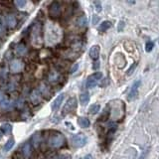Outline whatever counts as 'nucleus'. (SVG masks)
<instances>
[{
  "mask_svg": "<svg viewBox=\"0 0 159 159\" xmlns=\"http://www.w3.org/2000/svg\"><path fill=\"white\" fill-rule=\"evenodd\" d=\"M6 29H5V22L2 18H0V37L5 35Z\"/></svg>",
  "mask_w": 159,
  "mask_h": 159,
  "instance_id": "nucleus-23",
  "label": "nucleus"
},
{
  "mask_svg": "<svg viewBox=\"0 0 159 159\" xmlns=\"http://www.w3.org/2000/svg\"><path fill=\"white\" fill-rule=\"evenodd\" d=\"M33 141H34V146H37L41 141V138H40V134L39 133H35L34 135H33Z\"/></svg>",
  "mask_w": 159,
  "mask_h": 159,
  "instance_id": "nucleus-27",
  "label": "nucleus"
},
{
  "mask_svg": "<svg viewBox=\"0 0 159 159\" xmlns=\"http://www.w3.org/2000/svg\"><path fill=\"white\" fill-rule=\"evenodd\" d=\"M99 111H100V106H99V104H93V106L90 107L89 112H90L91 114H98Z\"/></svg>",
  "mask_w": 159,
  "mask_h": 159,
  "instance_id": "nucleus-22",
  "label": "nucleus"
},
{
  "mask_svg": "<svg viewBox=\"0 0 159 159\" xmlns=\"http://www.w3.org/2000/svg\"><path fill=\"white\" fill-rule=\"evenodd\" d=\"M14 4L18 8H23L27 4V1H25V0H18V1H14Z\"/></svg>",
  "mask_w": 159,
  "mask_h": 159,
  "instance_id": "nucleus-26",
  "label": "nucleus"
},
{
  "mask_svg": "<svg viewBox=\"0 0 159 159\" xmlns=\"http://www.w3.org/2000/svg\"><path fill=\"white\" fill-rule=\"evenodd\" d=\"M2 131L3 133H10L12 131V125L9 123H5L2 125Z\"/></svg>",
  "mask_w": 159,
  "mask_h": 159,
  "instance_id": "nucleus-24",
  "label": "nucleus"
},
{
  "mask_svg": "<svg viewBox=\"0 0 159 159\" xmlns=\"http://www.w3.org/2000/svg\"><path fill=\"white\" fill-rule=\"evenodd\" d=\"M0 107H1V108H3V110H12L14 107V103L12 102V100L5 99L1 104H0Z\"/></svg>",
  "mask_w": 159,
  "mask_h": 159,
  "instance_id": "nucleus-14",
  "label": "nucleus"
},
{
  "mask_svg": "<svg viewBox=\"0 0 159 159\" xmlns=\"http://www.w3.org/2000/svg\"><path fill=\"white\" fill-rule=\"evenodd\" d=\"M83 159H93V156L91 155V154H87V156H85Z\"/></svg>",
  "mask_w": 159,
  "mask_h": 159,
  "instance_id": "nucleus-36",
  "label": "nucleus"
},
{
  "mask_svg": "<svg viewBox=\"0 0 159 159\" xmlns=\"http://www.w3.org/2000/svg\"><path fill=\"white\" fill-rule=\"evenodd\" d=\"M2 135H3V131H2V129H0V138L2 137Z\"/></svg>",
  "mask_w": 159,
  "mask_h": 159,
  "instance_id": "nucleus-37",
  "label": "nucleus"
},
{
  "mask_svg": "<svg viewBox=\"0 0 159 159\" xmlns=\"http://www.w3.org/2000/svg\"><path fill=\"white\" fill-rule=\"evenodd\" d=\"M14 144H15L14 139L13 138H10L5 143V145H4V151H9V150H11L12 147L14 146Z\"/></svg>",
  "mask_w": 159,
  "mask_h": 159,
  "instance_id": "nucleus-20",
  "label": "nucleus"
},
{
  "mask_svg": "<svg viewBox=\"0 0 159 159\" xmlns=\"http://www.w3.org/2000/svg\"><path fill=\"white\" fill-rule=\"evenodd\" d=\"M61 4L57 1L52 2V4L50 5V9H49V13L52 17H59L61 15Z\"/></svg>",
  "mask_w": 159,
  "mask_h": 159,
  "instance_id": "nucleus-6",
  "label": "nucleus"
},
{
  "mask_svg": "<svg viewBox=\"0 0 159 159\" xmlns=\"http://www.w3.org/2000/svg\"><path fill=\"white\" fill-rule=\"evenodd\" d=\"M59 74H58L57 72H53L50 74V76H49V81L51 82V83H57L58 81H59Z\"/></svg>",
  "mask_w": 159,
  "mask_h": 159,
  "instance_id": "nucleus-21",
  "label": "nucleus"
},
{
  "mask_svg": "<svg viewBox=\"0 0 159 159\" xmlns=\"http://www.w3.org/2000/svg\"><path fill=\"white\" fill-rule=\"evenodd\" d=\"M78 123L81 127L83 128H87L90 126V120L87 118H79L78 119Z\"/></svg>",
  "mask_w": 159,
  "mask_h": 159,
  "instance_id": "nucleus-16",
  "label": "nucleus"
},
{
  "mask_svg": "<svg viewBox=\"0 0 159 159\" xmlns=\"http://www.w3.org/2000/svg\"><path fill=\"white\" fill-rule=\"evenodd\" d=\"M4 22H5V25H7L10 29H13L17 25V20H16L15 16L12 14L6 15L5 19H4Z\"/></svg>",
  "mask_w": 159,
  "mask_h": 159,
  "instance_id": "nucleus-8",
  "label": "nucleus"
},
{
  "mask_svg": "<svg viewBox=\"0 0 159 159\" xmlns=\"http://www.w3.org/2000/svg\"><path fill=\"white\" fill-rule=\"evenodd\" d=\"M65 99V95L64 94H61L59 95L58 97L54 99V102L52 103V110L53 111H57L58 108H59L61 107V104L63 103V100H64Z\"/></svg>",
  "mask_w": 159,
  "mask_h": 159,
  "instance_id": "nucleus-10",
  "label": "nucleus"
},
{
  "mask_svg": "<svg viewBox=\"0 0 159 159\" xmlns=\"http://www.w3.org/2000/svg\"><path fill=\"white\" fill-rule=\"evenodd\" d=\"M87 17L85 15L80 16V17L77 19V25L81 28L87 26Z\"/></svg>",
  "mask_w": 159,
  "mask_h": 159,
  "instance_id": "nucleus-17",
  "label": "nucleus"
},
{
  "mask_svg": "<svg viewBox=\"0 0 159 159\" xmlns=\"http://www.w3.org/2000/svg\"><path fill=\"white\" fill-rule=\"evenodd\" d=\"M135 67H136V64H134V65H133V67H131V68L128 70V72H127V75H130V74H131V73L133 72V71H134Z\"/></svg>",
  "mask_w": 159,
  "mask_h": 159,
  "instance_id": "nucleus-33",
  "label": "nucleus"
},
{
  "mask_svg": "<svg viewBox=\"0 0 159 159\" xmlns=\"http://www.w3.org/2000/svg\"><path fill=\"white\" fill-rule=\"evenodd\" d=\"M22 152H23V155L25 158H28L29 156L31 155V153H32V146L30 143H25L23 145V147H22Z\"/></svg>",
  "mask_w": 159,
  "mask_h": 159,
  "instance_id": "nucleus-13",
  "label": "nucleus"
},
{
  "mask_svg": "<svg viewBox=\"0 0 159 159\" xmlns=\"http://www.w3.org/2000/svg\"><path fill=\"white\" fill-rule=\"evenodd\" d=\"M123 27H124V22H122V21H120V22H119V25H118V31H119V32L122 31Z\"/></svg>",
  "mask_w": 159,
  "mask_h": 159,
  "instance_id": "nucleus-32",
  "label": "nucleus"
},
{
  "mask_svg": "<svg viewBox=\"0 0 159 159\" xmlns=\"http://www.w3.org/2000/svg\"><path fill=\"white\" fill-rule=\"evenodd\" d=\"M65 142H66L65 136L60 132H56V133H54V134H52L51 136L49 137L48 144H49L50 147L60 148L65 144Z\"/></svg>",
  "mask_w": 159,
  "mask_h": 159,
  "instance_id": "nucleus-1",
  "label": "nucleus"
},
{
  "mask_svg": "<svg viewBox=\"0 0 159 159\" xmlns=\"http://www.w3.org/2000/svg\"><path fill=\"white\" fill-rule=\"evenodd\" d=\"M128 3H129V4H134L135 2H134V1H128Z\"/></svg>",
  "mask_w": 159,
  "mask_h": 159,
  "instance_id": "nucleus-38",
  "label": "nucleus"
},
{
  "mask_svg": "<svg viewBox=\"0 0 159 159\" xmlns=\"http://www.w3.org/2000/svg\"><path fill=\"white\" fill-rule=\"evenodd\" d=\"M111 27V22H110V21H103L99 26V31L104 32V31L108 30Z\"/></svg>",
  "mask_w": 159,
  "mask_h": 159,
  "instance_id": "nucleus-19",
  "label": "nucleus"
},
{
  "mask_svg": "<svg viewBox=\"0 0 159 159\" xmlns=\"http://www.w3.org/2000/svg\"><path fill=\"white\" fill-rule=\"evenodd\" d=\"M80 102H81L82 106H86V104L90 102V95L89 93H83L81 95H80Z\"/></svg>",
  "mask_w": 159,
  "mask_h": 159,
  "instance_id": "nucleus-15",
  "label": "nucleus"
},
{
  "mask_svg": "<svg viewBox=\"0 0 159 159\" xmlns=\"http://www.w3.org/2000/svg\"><path fill=\"white\" fill-rule=\"evenodd\" d=\"M98 21H99V17H98L97 15H95V16H94V20H93V23H94V24H97V23H98Z\"/></svg>",
  "mask_w": 159,
  "mask_h": 159,
  "instance_id": "nucleus-34",
  "label": "nucleus"
},
{
  "mask_svg": "<svg viewBox=\"0 0 159 159\" xmlns=\"http://www.w3.org/2000/svg\"><path fill=\"white\" fill-rule=\"evenodd\" d=\"M15 49H16V52H17V54H19V55H24V54L27 52L26 46H25L24 44H22V43L18 44L17 46H16Z\"/></svg>",
  "mask_w": 159,
  "mask_h": 159,
  "instance_id": "nucleus-18",
  "label": "nucleus"
},
{
  "mask_svg": "<svg viewBox=\"0 0 159 159\" xmlns=\"http://www.w3.org/2000/svg\"><path fill=\"white\" fill-rule=\"evenodd\" d=\"M78 68H79V64H78V63H76V64H75L74 66H73V68L72 69H71V73H75V72H76V71L78 70Z\"/></svg>",
  "mask_w": 159,
  "mask_h": 159,
  "instance_id": "nucleus-31",
  "label": "nucleus"
},
{
  "mask_svg": "<svg viewBox=\"0 0 159 159\" xmlns=\"http://www.w3.org/2000/svg\"><path fill=\"white\" fill-rule=\"evenodd\" d=\"M153 46L154 44L152 43V42H147L146 43V47H145V51L146 52H150V51H152V49H153Z\"/></svg>",
  "mask_w": 159,
  "mask_h": 159,
  "instance_id": "nucleus-28",
  "label": "nucleus"
},
{
  "mask_svg": "<svg viewBox=\"0 0 159 159\" xmlns=\"http://www.w3.org/2000/svg\"><path fill=\"white\" fill-rule=\"evenodd\" d=\"M90 57L93 60H97L99 56V45H94L93 47L90 49Z\"/></svg>",
  "mask_w": 159,
  "mask_h": 159,
  "instance_id": "nucleus-11",
  "label": "nucleus"
},
{
  "mask_svg": "<svg viewBox=\"0 0 159 159\" xmlns=\"http://www.w3.org/2000/svg\"><path fill=\"white\" fill-rule=\"evenodd\" d=\"M102 78H103V74L100 72H97V73H95L93 75H91V76L87 80V87H89V89H91V87H95L97 86L98 82Z\"/></svg>",
  "mask_w": 159,
  "mask_h": 159,
  "instance_id": "nucleus-5",
  "label": "nucleus"
},
{
  "mask_svg": "<svg viewBox=\"0 0 159 159\" xmlns=\"http://www.w3.org/2000/svg\"><path fill=\"white\" fill-rule=\"evenodd\" d=\"M59 28L54 26V25H49L46 29V40H47V43L48 44H54L56 43L57 41H59V37L55 36L56 35H59Z\"/></svg>",
  "mask_w": 159,
  "mask_h": 159,
  "instance_id": "nucleus-2",
  "label": "nucleus"
},
{
  "mask_svg": "<svg viewBox=\"0 0 159 159\" xmlns=\"http://www.w3.org/2000/svg\"><path fill=\"white\" fill-rule=\"evenodd\" d=\"M48 159H71V157H70V155H68V154H60V155L49 157Z\"/></svg>",
  "mask_w": 159,
  "mask_h": 159,
  "instance_id": "nucleus-25",
  "label": "nucleus"
},
{
  "mask_svg": "<svg viewBox=\"0 0 159 159\" xmlns=\"http://www.w3.org/2000/svg\"><path fill=\"white\" fill-rule=\"evenodd\" d=\"M10 69L13 73H18V72H20V71H22V69H23L22 62L19 61V60L12 61L11 64H10Z\"/></svg>",
  "mask_w": 159,
  "mask_h": 159,
  "instance_id": "nucleus-9",
  "label": "nucleus"
},
{
  "mask_svg": "<svg viewBox=\"0 0 159 159\" xmlns=\"http://www.w3.org/2000/svg\"><path fill=\"white\" fill-rule=\"evenodd\" d=\"M87 136L83 133H79V134H76L72 137V143L73 146L76 148H81L83 147L86 144H87Z\"/></svg>",
  "mask_w": 159,
  "mask_h": 159,
  "instance_id": "nucleus-4",
  "label": "nucleus"
},
{
  "mask_svg": "<svg viewBox=\"0 0 159 159\" xmlns=\"http://www.w3.org/2000/svg\"><path fill=\"white\" fill-rule=\"evenodd\" d=\"M140 81H137L133 83V86L131 87L130 91L128 94V99L129 100H132V99H135L138 95V89H139V86H140Z\"/></svg>",
  "mask_w": 159,
  "mask_h": 159,
  "instance_id": "nucleus-7",
  "label": "nucleus"
},
{
  "mask_svg": "<svg viewBox=\"0 0 159 159\" xmlns=\"http://www.w3.org/2000/svg\"><path fill=\"white\" fill-rule=\"evenodd\" d=\"M94 3H95V9H97V11L98 12L102 11V4H100V2L99 1H95Z\"/></svg>",
  "mask_w": 159,
  "mask_h": 159,
  "instance_id": "nucleus-29",
  "label": "nucleus"
},
{
  "mask_svg": "<svg viewBox=\"0 0 159 159\" xmlns=\"http://www.w3.org/2000/svg\"><path fill=\"white\" fill-rule=\"evenodd\" d=\"M5 99H7L6 97H5V95H4L2 91H0V104H1Z\"/></svg>",
  "mask_w": 159,
  "mask_h": 159,
  "instance_id": "nucleus-30",
  "label": "nucleus"
},
{
  "mask_svg": "<svg viewBox=\"0 0 159 159\" xmlns=\"http://www.w3.org/2000/svg\"><path fill=\"white\" fill-rule=\"evenodd\" d=\"M77 107V99L76 98H70L67 103H65L64 107H63V111H62V114L63 115H67L73 112Z\"/></svg>",
  "mask_w": 159,
  "mask_h": 159,
  "instance_id": "nucleus-3",
  "label": "nucleus"
},
{
  "mask_svg": "<svg viewBox=\"0 0 159 159\" xmlns=\"http://www.w3.org/2000/svg\"><path fill=\"white\" fill-rule=\"evenodd\" d=\"M99 67V62H95V64H94V69L95 70H97L98 68Z\"/></svg>",
  "mask_w": 159,
  "mask_h": 159,
  "instance_id": "nucleus-35",
  "label": "nucleus"
},
{
  "mask_svg": "<svg viewBox=\"0 0 159 159\" xmlns=\"http://www.w3.org/2000/svg\"><path fill=\"white\" fill-rule=\"evenodd\" d=\"M30 99L33 103H41L42 95L39 93V91H34L30 95Z\"/></svg>",
  "mask_w": 159,
  "mask_h": 159,
  "instance_id": "nucleus-12",
  "label": "nucleus"
}]
</instances>
